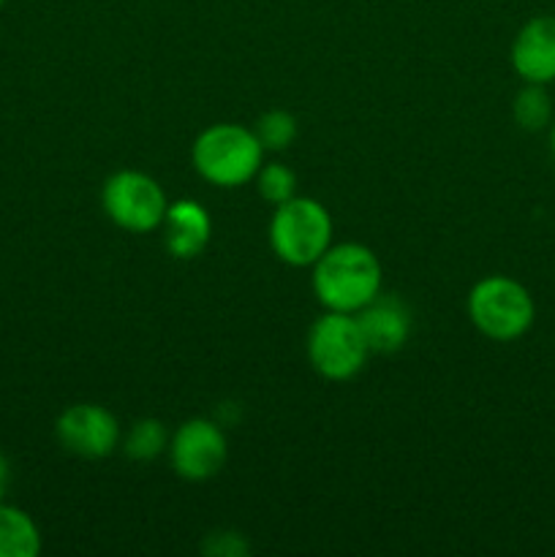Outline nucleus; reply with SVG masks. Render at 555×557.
<instances>
[{
  "label": "nucleus",
  "mask_w": 555,
  "mask_h": 557,
  "mask_svg": "<svg viewBox=\"0 0 555 557\" xmlns=\"http://www.w3.org/2000/svg\"><path fill=\"white\" fill-rule=\"evenodd\" d=\"M166 250L180 261H190L207 250L212 239V218L196 199L169 201L161 223Z\"/></svg>",
  "instance_id": "nucleus-10"
},
{
  "label": "nucleus",
  "mask_w": 555,
  "mask_h": 557,
  "mask_svg": "<svg viewBox=\"0 0 555 557\" xmlns=\"http://www.w3.org/2000/svg\"><path fill=\"white\" fill-rule=\"evenodd\" d=\"M3 5H5V0H0V9H3Z\"/></svg>",
  "instance_id": "nucleus-20"
},
{
  "label": "nucleus",
  "mask_w": 555,
  "mask_h": 557,
  "mask_svg": "<svg viewBox=\"0 0 555 557\" xmlns=\"http://www.w3.org/2000/svg\"><path fill=\"white\" fill-rule=\"evenodd\" d=\"M466 313L473 330L488 341L515 343L531 332L536 321V302L515 277L488 275L468 292Z\"/></svg>",
  "instance_id": "nucleus-3"
},
{
  "label": "nucleus",
  "mask_w": 555,
  "mask_h": 557,
  "mask_svg": "<svg viewBox=\"0 0 555 557\" xmlns=\"http://www.w3.org/2000/svg\"><path fill=\"white\" fill-rule=\"evenodd\" d=\"M205 553L207 555H218V557H243L248 555V544L239 533L234 531H218L210 533L205 542Z\"/></svg>",
  "instance_id": "nucleus-17"
},
{
  "label": "nucleus",
  "mask_w": 555,
  "mask_h": 557,
  "mask_svg": "<svg viewBox=\"0 0 555 557\" xmlns=\"http://www.w3.org/2000/svg\"><path fill=\"white\" fill-rule=\"evenodd\" d=\"M254 183H256V190H259L261 199L272 207L283 205V201H288L297 196V174H294L292 166H286V163H281V161L261 163V169L256 172Z\"/></svg>",
  "instance_id": "nucleus-16"
},
{
  "label": "nucleus",
  "mask_w": 555,
  "mask_h": 557,
  "mask_svg": "<svg viewBox=\"0 0 555 557\" xmlns=\"http://www.w3.org/2000/svg\"><path fill=\"white\" fill-rule=\"evenodd\" d=\"M172 471L185 482H207L218 476L229 460L226 433L212 419L194 417L180 424L169 438Z\"/></svg>",
  "instance_id": "nucleus-7"
},
{
  "label": "nucleus",
  "mask_w": 555,
  "mask_h": 557,
  "mask_svg": "<svg viewBox=\"0 0 555 557\" xmlns=\"http://www.w3.org/2000/svg\"><path fill=\"white\" fill-rule=\"evenodd\" d=\"M190 163L205 183L215 188H239L254 183L264 163V147L254 128L237 123H215L190 145Z\"/></svg>",
  "instance_id": "nucleus-2"
},
{
  "label": "nucleus",
  "mask_w": 555,
  "mask_h": 557,
  "mask_svg": "<svg viewBox=\"0 0 555 557\" xmlns=\"http://www.w3.org/2000/svg\"><path fill=\"white\" fill-rule=\"evenodd\" d=\"M310 286L324 310L359 313L381 294L384 270L368 245L337 243L330 245L310 267Z\"/></svg>",
  "instance_id": "nucleus-1"
},
{
  "label": "nucleus",
  "mask_w": 555,
  "mask_h": 557,
  "mask_svg": "<svg viewBox=\"0 0 555 557\" xmlns=\"http://www.w3.org/2000/svg\"><path fill=\"white\" fill-rule=\"evenodd\" d=\"M169 433L166 424L161 419H136L128 430H125L123 441H120V449L125 451V457L136 462H152L161 455H166L169 449Z\"/></svg>",
  "instance_id": "nucleus-13"
},
{
  "label": "nucleus",
  "mask_w": 555,
  "mask_h": 557,
  "mask_svg": "<svg viewBox=\"0 0 555 557\" xmlns=\"http://www.w3.org/2000/svg\"><path fill=\"white\" fill-rule=\"evenodd\" d=\"M511 117H515V123L520 125L522 131H531V134L550 128L555 114L547 85L522 82L520 90L515 92V101H511Z\"/></svg>",
  "instance_id": "nucleus-14"
},
{
  "label": "nucleus",
  "mask_w": 555,
  "mask_h": 557,
  "mask_svg": "<svg viewBox=\"0 0 555 557\" xmlns=\"http://www.w3.org/2000/svg\"><path fill=\"white\" fill-rule=\"evenodd\" d=\"M103 215L128 234H150L161 228L169 199L161 183L139 169L109 174L101 188Z\"/></svg>",
  "instance_id": "nucleus-6"
},
{
  "label": "nucleus",
  "mask_w": 555,
  "mask_h": 557,
  "mask_svg": "<svg viewBox=\"0 0 555 557\" xmlns=\"http://www.w3.org/2000/svg\"><path fill=\"white\" fill-rule=\"evenodd\" d=\"M550 150H553V156H555V120L550 123Z\"/></svg>",
  "instance_id": "nucleus-19"
},
{
  "label": "nucleus",
  "mask_w": 555,
  "mask_h": 557,
  "mask_svg": "<svg viewBox=\"0 0 555 557\" xmlns=\"http://www.w3.org/2000/svg\"><path fill=\"white\" fill-rule=\"evenodd\" d=\"M509 63L522 82L533 85L555 82V16H531L517 30L509 49Z\"/></svg>",
  "instance_id": "nucleus-9"
},
{
  "label": "nucleus",
  "mask_w": 555,
  "mask_h": 557,
  "mask_svg": "<svg viewBox=\"0 0 555 557\" xmlns=\"http://www.w3.org/2000/svg\"><path fill=\"white\" fill-rule=\"evenodd\" d=\"M9 484H11V466H9V460H5L3 451H0V500H5Z\"/></svg>",
  "instance_id": "nucleus-18"
},
{
  "label": "nucleus",
  "mask_w": 555,
  "mask_h": 557,
  "mask_svg": "<svg viewBox=\"0 0 555 557\" xmlns=\"http://www.w3.org/2000/svg\"><path fill=\"white\" fill-rule=\"evenodd\" d=\"M41 553V531L20 506L0 500V557H36Z\"/></svg>",
  "instance_id": "nucleus-12"
},
{
  "label": "nucleus",
  "mask_w": 555,
  "mask_h": 557,
  "mask_svg": "<svg viewBox=\"0 0 555 557\" xmlns=\"http://www.w3.org/2000/svg\"><path fill=\"white\" fill-rule=\"evenodd\" d=\"M54 438L69 455L82 460H103L120 449L123 428L107 406L74 403L54 422Z\"/></svg>",
  "instance_id": "nucleus-8"
},
{
  "label": "nucleus",
  "mask_w": 555,
  "mask_h": 557,
  "mask_svg": "<svg viewBox=\"0 0 555 557\" xmlns=\"http://www.w3.org/2000/svg\"><path fill=\"white\" fill-rule=\"evenodd\" d=\"M332 215L321 201L294 196L275 207L270 218V248L288 267H313L332 245Z\"/></svg>",
  "instance_id": "nucleus-4"
},
{
  "label": "nucleus",
  "mask_w": 555,
  "mask_h": 557,
  "mask_svg": "<svg viewBox=\"0 0 555 557\" xmlns=\"http://www.w3.org/2000/svg\"><path fill=\"white\" fill-rule=\"evenodd\" d=\"M354 315L362 326L370 354L400 351L408 343V335H411V313H408L406 302L395 294L381 292L373 302H368Z\"/></svg>",
  "instance_id": "nucleus-11"
},
{
  "label": "nucleus",
  "mask_w": 555,
  "mask_h": 557,
  "mask_svg": "<svg viewBox=\"0 0 555 557\" xmlns=\"http://www.w3.org/2000/svg\"><path fill=\"white\" fill-rule=\"evenodd\" d=\"M305 351L310 368L332 384L357 379L370 359L368 341L357 315L337 313V310H326L310 324Z\"/></svg>",
  "instance_id": "nucleus-5"
},
{
  "label": "nucleus",
  "mask_w": 555,
  "mask_h": 557,
  "mask_svg": "<svg viewBox=\"0 0 555 557\" xmlns=\"http://www.w3.org/2000/svg\"><path fill=\"white\" fill-rule=\"evenodd\" d=\"M254 134L259 136L264 152H283L294 145L299 134L297 117L288 109H267L254 125Z\"/></svg>",
  "instance_id": "nucleus-15"
}]
</instances>
